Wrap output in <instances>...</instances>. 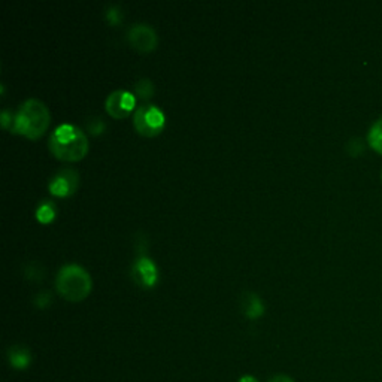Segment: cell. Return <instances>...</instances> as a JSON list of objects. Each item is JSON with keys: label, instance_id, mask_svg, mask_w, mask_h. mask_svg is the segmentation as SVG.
Listing matches in <instances>:
<instances>
[{"label": "cell", "instance_id": "obj_1", "mask_svg": "<svg viewBox=\"0 0 382 382\" xmlns=\"http://www.w3.org/2000/svg\"><path fill=\"white\" fill-rule=\"evenodd\" d=\"M50 151L63 161H78L89 152V140L80 127L61 124L50 136Z\"/></svg>", "mask_w": 382, "mask_h": 382}, {"label": "cell", "instance_id": "obj_2", "mask_svg": "<svg viewBox=\"0 0 382 382\" xmlns=\"http://www.w3.org/2000/svg\"><path fill=\"white\" fill-rule=\"evenodd\" d=\"M50 126V111L39 99H27L21 103L14 118L13 133L29 139H38L47 132Z\"/></svg>", "mask_w": 382, "mask_h": 382}, {"label": "cell", "instance_id": "obj_3", "mask_svg": "<svg viewBox=\"0 0 382 382\" xmlns=\"http://www.w3.org/2000/svg\"><path fill=\"white\" fill-rule=\"evenodd\" d=\"M56 288L63 299L81 302L89 296L91 290V277L80 265H64L57 272Z\"/></svg>", "mask_w": 382, "mask_h": 382}, {"label": "cell", "instance_id": "obj_4", "mask_svg": "<svg viewBox=\"0 0 382 382\" xmlns=\"http://www.w3.org/2000/svg\"><path fill=\"white\" fill-rule=\"evenodd\" d=\"M166 118L156 105H142L133 115V124L138 133L147 138L157 136L165 128Z\"/></svg>", "mask_w": 382, "mask_h": 382}, {"label": "cell", "instance_id": "obj_5", "mask_svg": "<svg viewBox=\"0 0 382 382\" xmlns=\"http://www.w3.org/2000/svg\"><path fill=\"white\" fill-rule=\"evenodd\" d=\"M136 105L135 96L127 90H115L106 97L105 109L112 118H126L133 111Z\"/></svg>", "mask_w": 382, "mask_h": 382}, {"label": "cell", "instance_id": "obj_6", "mask_svg": "<svg viewBox=\"0 0 382 382\" xmlns=\"http://www.w3.org/2000/svg\"><path fill=\"white\" fill-rule=\"evenodd\" d=\"M127 39L135 50L140 52H149L157 47L159 36L156 30L148 24H133L127 31Z\"/></svg>", "mask_w": 382, "mask_h": 382}, {"label": "cell", "instance_id": "obj_7", "mask_svg": "<svg viewBox=\"0 0 382 382\" xmlns=\"http://www.w3.org/2000/svg\"><path fill=\"white\" fill-rule=\"evenodd\" d=\"M80 184V177L78 172L73 169H60L54 177L51 178L48 189L51 194L59 196V198H66V196H71L76 191Z\"/></svg>", "mask_w": 382, "mask_h": 382}, {"label": "cell", "instance_id": "obj_8", "mask_svg": "<svg viewBox=\"0 0 382 382\" xmlns=\"http://www.w3.org/2000/svg\"><path fill=\"white\" fill-rule=\"evenodd\" d=\"M132 277L140 287L151 288L156 286L159 270L151 258H148L147 256H139V258L132 266Z\"/></svg>", "mask_w": 382, "mask_h": 382}, {"label": "cell", "instance_id": "obj_9", "mask_svg": "<svg viewBox=\"0 0 382 382\" xmlns=\"http://www.w3.org/2000/svg\"><path fill=\"white\" fill-rule=\"evenodd\" d=\"M242 309L248 318H258L265 312V304L254 293H245L242 296Z\"/></svg>", "mask_w": 382, "mask_h": 382}, {"label": "cell", "instance_id": "obj_10", "mask_svg": "<svg viewBox=\"0 0 382 382\" xmlns=\"http://www.w3.org/2000/svg\"><path fill=\"white\" fill-rule=\"evenodd\" d=\"M8 355H9L10 365L17 369H26L31 362L29 349L24 346H13L9 349Z\"/></svg>", "mask_w": 382, "mask_h": 382}, {"label": "cell", "instance_id": "obj_11", "mask_svg": "<svg viewBox=\"0 0 382 382\" xmlns=\"http://www.w3.org/2000/svg\"><path fill=\"white\" fill-rule=\"evenodd\" d=\"M367 144L376 152H379V154H382V117H379L372 124V127L369 128Z\"/></svg>", "mask_w": 382, "mask_h": 382}, {"label": "cell", "instance_id": "obj_12", "mask_svg": "<svg viewBox=\"0 0 382 382\" xmlns=\"http://www.w3.org/2000/svg\"><path fill=\"white\" fill-rule=\"evenodd\" d=\"M54 216H56V205H54V202L45 200L38 206L36 218L41 223H51L54 220Z\"/></svg>", "mask_w": 382, "mask_h": 382}, {"label": "cell", "instance_id": "obj_13", "mask_svg": "<svg viewBox=\"0 0 382 382\" xmlns=\"http://www.w3.org/2000/svg\"><path fill=\"white\" fill-rule=\"evenodd\" d=\"M154 91H156V87L148 78H142L135 84V94L139 96L142 101H149L151 97L154 96Z\"/></svg>", "mask_w": 382, "mask_h": 382}, {"label": "cell", "instance_id": "obj_14", "mask_svg": "<svg viewBox=\"0 0 382 382\" xmlns=\"http://www.w3.org/2000/svg\"><path fill=\"white\" fill-rule=\"evenodd\" d=\"M43 274H45V269H43V266L41 263H36V261H30V263L26 265V267H24V277L27 279L42 281L43 277H45Z\"/></svg>", "mask_w": 382, "mask_h": 382}, {"label": "cell", "instance_id": "obj_15", "mask_svg": "<svg viewBox=\"0 0 382 382\" xmlns=\"http://www.w3.org/2000/svg\"><path fill=\"white\" fill-rule=\"evenodd\" d=\"M105 18L109 21V23H111V26H118V24L123 21V13H122V9H119L118 6H109V8L106 9Z\"/></svg>", "mask_w": 382, "mask_h": 382}, {"label": "cell", "instance_id": "obj_16", "mask_svg": "<svg viewBox=\"0 0 382 382\" xmlns=\"http://www.w3.org/2000/svg\"><path fill=\"white\" fill-rule=\"evenodd\" d=\"M105 128L106 124L103 123L102 118H91L90 122L87 123V130H89L91 135H101L105 132Z\"/></svg>", "mask_w": 382, "mask_h": 382}, {"label": "cell", "instance_id": "obj_17", "mask_svg": "<svg viewBox=\"0 0 382 382\" xmlns=\"http://www.w3.org/2000/svg\"><path fill=\"white\" fill-rule=\"evenodd\" d=\"M348 151L351 156H358L360 152H362L365 149V145H363V140L360 138H353L351 140L348 142Z\"/></svg>", "mask_w": 382, "mask_h": 382}, {"label": "cell", "instance_id": "obj_18", "mask_svg": "<svg viewBox=\"0 0 382 382\" xmlns=\"http://www.w3.org/2000/svg\"><path fill=\"white\" fill-rule=\"evenodd\" d=\"M50 303H51V293L50 291H42L35 297V304L41 309L47 308Z\"/></svg>", "mask_w": 382, "mask_h": 382}, {"label": "cell", "instance_id": "obj_19", "mask_svg": "<svg viewBox=\"0 0 382 382\" xmlns=\"http://www.w3.org/2000/svg\"><path fill=\"white\" fill-rule=\"evenodd\" d=\"M0 123H2L3 128H9V124L13 123V112L9 109H3L2 114H0Z\"/></svg>", "mask_w": 382, "mask_h": 382}, {"label": "cell", "instance_id": "obj_20", "mask_svg": "<svg viewBox=\"0 0 382 382\" xmlns=\"http://www.w3.org/2000/svg\"><path fill=\"white\" fill-rule=\"evenodd\" d=\"M269 382H293V379L286 375H277V376L272 378Z\"/></svg>", "mask_w": 382, "mask_h": 382}, {"label": "cell", "instance_id": "obj_21", "mask_svg": "<svg viewBox=\"0 0 382 382\" xmlns=\"http://www.w3.org/2000/svg\"><path fill=\"white\" fill-rule=\"evenodd\" d=\"M239 382H257V379L254 376H242L241 379H239Z\"/></svg>", "mask_w": 382, "mask_h": 382}, {"label": "cell", "instance_id": "obj_22", "mask_svg": "<svg viewBox=\"0 0 382 382\" xmlns=\"http://www.w3.org/2000/svg\"><path fill=\"white\" fill-rule=\"evenodd\" d=\"M381 178H382V173H381Z\"/></svg>", "mask_w": 382, "mask_h": 382}]
</instances>
